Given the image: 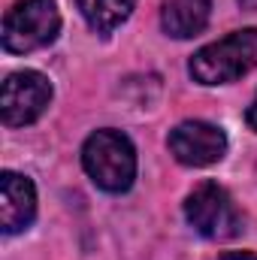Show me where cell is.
<instances>
[{
  "instance_id": "10",
  "label": "cell",
  "mask_w": 257,
  "mask_h": 260,
  "mask_svg": "<svg viewBox=\"0 0 257 260\" xmlns=\"http://www.w3.org/2000/svg\"><path fill=\"white\" fill-rule=\"evenodd\" d=\"M215 260H257V254H251V251H227V254H221Z\"/></svg>"
},
{
  "instance_id": "6",
  "label": "cell",
  "mask_w": 257,
  "mask_h": 260,
  "mask_svg": "<svg viewBox=\"0 0 257 260\" xmlns=\"http://www.w3.org/2000/svg\"><path fill=\"white\" fill-rule=\"evenodd\" d=\"M170 151L185 167H212L224 157L227 136L209 121H182L170 133Z\"/></svg>"
},
{
  "instance_id": "2",
  "label": "cell",
  "mask_w": 257,
  "mask_h": 260,
  "mask_svg": "<svg viewBox=\"0 0 257 260\" xmlns=\"http://www.w3.org/2000/svg\"><path fill=\"white\" fill-rule=\"evenodd\" d=\"M257 67V27L236 30L212 46H203L191 58L194 82L200 85H227Z\"/></svg>"
},
{
  "instance_id": "7",
  "label": "cell",
  "mask_w": 257,
  "mask_h": 260,
  "mask_svg": "<svg viewBox=\"0 0 257 260\" xmlns=\"http://www.w3.org/2000/svg\"><path fill=\"white\" fill-rule=\"evenodd\" d=\"M37 215V191L34 182L18 176V173H3L0 176V227L3 233H21L30 227Z\"/></svg>"
},
{
  "instance_id": "8",
  "label": "cell",
  "mask_w": 257,
  "mask_h": 260,
  "mask_svg": "<svg viewBox=\"0 0 257 260\" xmlns=\"http://www.w3.org/2000/svg\"><path fill=\"white\" fill-rule=\"evenodd\" d=\"M212 0H164L160 24L176 40H191L209 24Z\"/></svg>"
},
{
  "instance_id": "11",
  "label": "cell",
  "mask_w": 257,
  "mask_h": 260,
  "mask_svg": "<svg viewBox=\"0 0 257 260\" xmlns=\"http://www.w3.org/2000/svg\"><path fill=\"white\" fill-rule=\"evenodd\" d=\"M245 121H248V127H251V130L257 133V97L251 100V106L245 109Z\"/></svg>"
},
{
  "instance_id": "5",
  "label": "cell",
  "mask_w": 257,
  "mask_h": 260,
  "mask_svg": "<svg viewBox=\"0 0 257 260\" xmlns=\"http://www.w3.org/2000/svg\"><path fill=\"white\" fill-rule=\"evenodd\" d=\"M52 103V82L37 70L6 76L0 91V118L6 127L34 124Z\"/></svg>"
},
{
  "instance_id": "3",
  "label": "cell",
  "mask_w": 257,
  "mask_h": 260,
  "mask_svg": "<svg viewBox=\"0 0 257 260\" xmlns=\"http://www.w3.org/2000/svg\"><path fill=\"white\" fill-rule=\"evenodd\" d=\"M61 15L55 0H18L3 18V49L12 55L37 52L58 40Z\"/></svg>"
},
{
  "instance_id": "1",
  "label": "cell",
  "mask_w": 257,
  "mask_h": 260,
  "mask_svg": "<svg viewBox=\"0 0 257 260\" xmlns=\"http://www.w3.org/2000/svg\"><path fill=\"white\" fill-rule=\"evenodd\" d=\"M82 167L97 188L109 194H121L136 179L133 142L121 130H97L82 145Z\"/></svg>"
},
{
  "instance_id": "9",
  "label": "cell",
  "mask_w": 257,
  "mask_h": 260,
  "mask_svg": "<svg viewBox=\"0 0 257 260\" xmlns=\"http://www.w3.org/2000/svg\"><path fill=\"white\" fill-rule=\"evenodd\" d=\"M133 3L136 0H79V9L97 34H112L118 24L127 21Z\"/></svg>"
},
{
  "instance_id": "12",
  "label": "cell",
  "mask_w": 257,
  "mask_h": 260,
  "mask_svg": "<svg viewBox=\"0 0 257 260\" xmlns=\"http://www.w3.org/2000/svg\"><path fill=\"white\" fill-rule=\"evenodd\" d=\"M239 3H242L245 9H257V0H239Z\"/></svg>"
},
{
  "instance_id": "4",
  "label": "cell",
  "mask_w": 257,
  "mask_h": 260,
  "mask_svg": "<svg viewBox=\"0 0 257 260\" xmlns=\"http://www.w3.org/2000/svg\"><path fill=\"white\" fill-rule=\"evenodd\" d=\"M185 218L206 239H233L242 233V215H239L236 203L215 182H203L200 188H194L188 194Z\"/></svg>"
}]
</instances>
